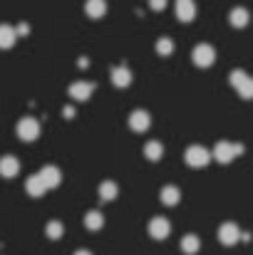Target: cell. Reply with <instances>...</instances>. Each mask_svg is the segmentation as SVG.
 <instances>
[{
	"label": "cell",
	"instance_id": "cell-16",
	"mask_svg": "<svg viewBox=\"0 0 253 255\" xmlns=\"http://www.w3.org/2000/svg\"><path fill=\"white\" fill-rule=\"evenodd\" d=\"M249 20H251V12H249L246 7H234V10L229 12V22H231L234 27H246Z\"/></svg>",
	"mask_w": 253,
	"mask_h": 255
},
{
	"label": "cell",
	"instance_id": "cell-12",
	"mask_svg": "<svg viewBox=\"0 0 253 255\" xmlns=\"http://www.w3.org/2000/svg\"><path fill=\"white\" fill-rule=\"evenodd\" d=\"M40 178H42V183L47 186V191L50 188H57L60 186V181H62V173L57 166H45V169L40 171Z\"/></svg>",
	"mask_w": 253,
	"mask_h": 255
},
{
	"label": "cell",
	"instance_id": "cell-2",
	"mask_svg": "<svg viewBox=\"0 0 253 255\" xmlns=\"http://www.w3.org/2000/svg\"><path fill=\"white\" fill-rule=\"evenodd\" d=\"M191 62H194L196 67L206 70V67H211V65L216 62V50H214L209 42H201V45H196V47L191 50Z\"/></svg>",
	"mask_w": 253,
	"mask_h": 255
},
{
	"label": "cell",
	"instance_id": "cell-19",
	"mask_svg": "<svg viewBox=\"0 0 253 255\" xmlns=\"http://www.w3.org/2000/svg\"><path fill=\"white\" fill-rule=\"evenodd\" d=\"M159 198H162V203H164V206H176V203L181 201V191H179L176 186H164Z\"/></svg>",
	"mask_w": 253,
	"mask_h": 255
},
{
	"label": "cell",
	"instance_id": "cell-20",
	"mask_svg": "<svg viewBox=\"0 0 253 255\" xmlns=\"http://www.w3.org/2000/svg\"><path fill=\"white\" fill-rule=\"evenodd\" d=\"M199 248H201V241H199V236L189 233V236H184V238H181V251H184L186 255L199 253Z\"/></svg>",
	"mask_w": 253,
	"mask_h": 255
},
{
	"label": "cell",
	"instance_id": "cell-18",
	"mask_svg": "<svg viewBox=\"0 0 253 255\" xmlns=\"http://www.w3.org/2000/svg\"><path fill=\"white\" fill-rule=\"evenodd\" d=\"M117 193H119V188H117V183H114V181H102V183H99V198H102L104 203L114 201V198H117Z\"/></svg>",
	"mask_w": 253,
	"mask_h": 255
},
{
	"label": "cell",
	"instance_id": "cell-3",
	"mask_svg": "<svg viewBox=\"0 0 253 255\" xmlns=\"http://www.w3.org/2000/svg\"><path fill=\"white\" fill-rule=\"evenodd\" d=\"M184 159H186V164H189L191 169H204V166L211 161V151L204 149V146H199V144H194V146L186 149Z\"/></svg>",
	"mask_w": 253,
	"mask_h": 255
},
{
	"label": "cell",
	"instance_id": "cell-24",
	"mask_svg": "<svg viewBox=\"0 0 253 255\" xmlns=\"http://www.w3.org/2000/svg\"><path fill=\"white\" fill-rule=\"evenodd\" d=\"M236 92H239L244 99H253V77H246L241 85L236 87Z\"/></svg>",
	"mask_w": 253,
	"mask_h": 255
},
{
	"label": "cell",
	"instance_id": "cell-14",
	"mask_svg": "<svg viewBox=\"0 0 253 255\" xmlns=\"http://www.w3.org/2000/svg\"><path fill=\"white\" fill-rule=\"evenodd\" d=\"M17 42V30L12 25H0V50H10Z\"/></svg>",
	"mask_w": 253,
	"mask_h": 255
},
{
	"label": "cell",
	"instance_id": "cell-21",
	"mask_svg": "<svg viewBox=\"0 0 253 255\" xmlns=\"http://www.w3.org/2000/svg\"><path fill=\"white\" fill-rule=\"evenodd\" d=\"M84 226H87V231H99V228L104 226V216H102L99 211H87Z\"/></svg>",
	"mask_w": 253,
	"mask_h": 255
},
{
	"label": "cell",
	"instance_id": "cell-17",
	"mask_svg": "<svg viewBox=\"0 0 253 255\" xmlns=\"http://www.w3.org/2000/svg\"><path fill=\"white\" fill-rule=\"evenodd\" d=\"M144 156H147V161H162V156H164V146H162V141H147V146H144Z\"/></svg>",
	"mask_w": 253,
	"mask_h": 255
},
{
	"label": "cell",
	"instance_id": "cell-7",
	"mask_svg": "<svg viewBox=\"0 0 253 255\" xmlns=\"http://www.w3.org/2000/svg\"><path fill=\"white\" fill-rule=\"evenodd\" d=\"M169 233H171V223H169L167 218L157 216V218L149 221V236H152L154 241H164Z\"/></svg>",
	"mask_w": 253,
	"mask_h": 255
},
{
	"label": "cell",
	"instance_id": "cell-8",
	"mask_svg": "<svg viewBox=\"0 0 253 255\" xmlns=\"http://www.w3.org/2000/svg\"><path fill=\"white\" fill-rule=\"evenodd\" d=\"M149 124H152L149 112H144V109H134V112L129 114V129H132V131H147Z\"/></svg>",
	"mask_w": 253,
	"mask_h": 255
},
{
	"label": "cell",
	"instance_id": "cell-13",
	"mask_svg": "<svg viewBox=\"0 0 253 255\" xmlns=\"http://www.w3.org/2000/svg\"><path fill=\"white\" fill-rule=\"evenodd\" d=\"M20 173V161L15 156H2L0 159V176L2 178H15Z\"/></svg>",
	"mask_w": 253,
	"mask_h": 255
},
{
	"label": "cell",
	"instance_id": "cell-6",
	"mask_svg": "<svg viewBox=\"0 0 253 255\" xmlns=\"http://www.w3.org/2000/svg\"><path fill=\"white\" fill-rule=\"evenodd\" d=\"M174 12L181 22H191L196 17V2L194 0H176L174 2Z\"/></svg>",
	"mask_w": 253,
	"mask_h": 255
},
{
	"label": "cell",
	"instance_id": "cell-27",
	"mask_svg": "<svg viewBox=\"0 0 253 255\" xmlns=\"http://www.w3.org/2000/svg\"><path fill=\"white\" fill-rule=\"evenodd\" d=\"M15 30H17V35H27V32H30V27H27L25 22H20V25H17Z\"/></svg>",
	"mask_w": 253,
	"mask_h": 255
},
{
	"label": "cell",
	"instance_id": "cell-1",
	"mask_svg": "<svg viewBox=\"0 0 253 255\" xmlns=\"http://www.w3.org/2000/svg\"><path fill=\"white\" fill-rule=\"evenodd\" d=\"M244 154V144H239V141H219L216 146H214V159L219 161V164H231L236 156H241Z\"/></svg>",
	"mask_w": 253,
	"mask_h": 255
},
{
	"label": "cell",
	"instance_id": "cell-9",
	"mask_svg": "<svg viewBox=\"0 0 253 255\" xmlns=\"http://www.w3.org/2000/svg\"><path fill=\"white\" fill-rule=\"evenodd\" d=\"M109 80H112V85L114 87L124 89V87L132 85V72H129V67H127V65H119V67H112Z\"/></svg>",
	"mask_w": 253,
	"mask_h": 255
},
{
	"label": "cell",
	"instance_id": "cell-10",
	"mask_svg": "<svg viewBox=\"0 0 253 255\" xmlns=\"http://www.w3.org/2000/svg\"><path fill=\"white\" fill-rule=\"evenodd\" d=\"M67 92H70V97L75 102H87L92 97V92H94V85L92 82H72Z\"/></svg>",
	"mask_w": 253,
	"mask_h": 255
},
{
	"label": "cell",
	"instance_id": "cell-23",
	"mask_svg": "<svg viewBox=\"0 0 253 255\" xmlns=\"http://www.w3.org/2000/svg\"><path fill=\"white\" fill-rule=\"evenodd\" d=\"M154 47H157V52H159L162 57H167V55L174 52V40H171V37H159Z\"/></svg>",
	"mask_w": 253,
	"mask_h": 255
},
{
	"label": "cell",
	"instance_id": "cell-26",
	"mask_svg": "<svg viewBox=\"0 0 253 255\" xmlns=\"http://www.w3.org/2000/svg\"><path fill=\"white\" fill-rule=\"evenodd\" d=\"M149 7L157 10V12H162V10L167 7V0H149Z\"/></svg>",
	"mask_w": 253,
	"mask_h": 255
},
{
	"label": "cell",
	"instance_id": "cell-4",
	"mask_svg": "<svg viewBox=\"0 0 253 255\" xmlns=\"http://www.w3.org/2000/svg\"><path fill=\"white\" fill-rule=\"evenodd\" d=\"M17 136L22 139V141H35L37 136H40V122L35 119V117H22L20 122H17Z\"/></svg>",
	"mask_w": 253,
	"mask_h": 255
},
{
	"label": "cell",
	"instance_id": "cell-5",
	"mask_svg": "<svg viewBox=\"0 0 253 255\" xmlns=\"http://www.w3.org/2000/svg\"><path fill=\"white\" fill-rule=\"evenodd\" d=\"M219 241L224 243V246H236L239 241H241V228L236 226V223H224L221 228H219Z\"/></svg>",
	"mask_w": 253,
	"mask_h": 255
},
{
	"label": "cell",
	"instance_id": "cell-15",
	"mask_svg": "<svg viewBox=\"0 0 253 255\" xmlns=\"http://www.w3.org/2000/svg\"><path fill=\"white\" fill-rule=\"evenodd\" d=\"M84 12H87V17L99 20V17H104V12H107V2H104V0H87V2H84Z\"/></svg>",
	"mask_w": 253,
	"mask_h": 255
},
{
	"label": "cell",
	"instance_id": "cell-11",
	"mask_svg": "<svg viewBox=\"0 0 253 255\" xmlns=\"http://www.w3.org/2000/svg\"><path fill=\"white\" fill-rule=\"evenodd\" d=\"M25 191H27L32 198H40V196H45L47 186L42 183L40 173H32V176H27V181H25Z\"/></svg>",
	"mask_w": 253,
	"mask_h": 255
},
{
	"label": "cell",
	"instance_id": "cell-22",
	"mask_svg": "<svg viewBox=\"0 0 253 255\" xmlns=\"http://www.w3.org/2000/svg\"><path fill=\"white\" fill-rule=\"evenodd\" d=\"M45 233H47V238H50V241H60V238H62V233H65V226H62L60 221H50V223H47V228H45Z\"/></svg>",
	"mask_w": 253,
	"mask_h": 255
},
{
	"label": "cell",
	"instance_id": "cell-28",
	"mask_svg": "<svg viewBox=\"0 0 253 255\" xmlns=\"http://www.w3.org/2000/svg\"><path fill=\"white\" fill-rule=\"evenodd\" d=\"M75 255H92V253H89V251H77Z\"/></svg>",
	"mask_w": 253,
	"mask_h": 255
},
{
	"label": "cell",
	"instance_id": "cell-25",
	"mask_svg": "<svg viewBox=\"0 0 253 255\" xmlns=\"http://www.w3.org/2000/svg\"><path fill=\"white\" fill-rule=\"evenodd\" d=\"M246 77H249V75H246L244 70H234V72L229 75V80H231V85H234V87H239L244 80H246Z\"/></svg>",
	"mask_w": 253,
	"mask_h": 255
}]
</instances>
